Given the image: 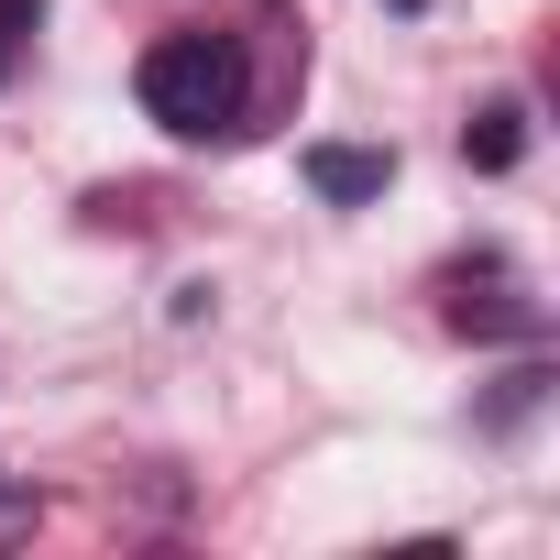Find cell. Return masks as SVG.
Wrapping results in <instances>:
<instances>
[{"label": "cell", "mask_w": 560, "mask_h": 560, "mask_svg": "<svg viewBox=\"0 0 560 560\" xmlns=\"http://www.w3.org/2000/svg\"><path fill=\"white\" fill-rule=\"evenodd\" d=\"M242 100H253V67H242L231 34H165V45H143V110L176 143L242 132Z\"/></svg>", "instance_id": "1"}, {"label": "cell", "mask_w": 560, "mask_h": 560, "mask_svg": "<svg viewBox=\"0 0 560 560\" xmlns=\"http://www.w3.org/2000/svg\"><path fill=\"white\" fill-rule=\"evenodd\" d=\"M308 187L330 209H363V198L396 187V154H374V143H308Z\"/></svg>", "instance_id": "2"}, {"label": "cell", "mask_w": 560, "mask_h": 560, "mask_svg": "<svg viewBox=\"0 0 560 560\" xmlns=\"http://www.w3.org/2000/svg\"><path fill=\"white\" fill-rule=\"evenodd\" d=\"M462 154H472L483 176H505V165L527 154V110H516V100H483V110L462 121Z\"/></svg>", "instance_id": "3"}, {"label": "cell", "mask_w": 560, "mask_h": 560, "mask_svg": "<svg viewBox=\"0 0 560 560\" xmlns=\"http://www.w3.org/2000/svg\"><path fill=\"white\" fill-rule=\"evenodd\" d=\"M451 319H462V330H527V308H516L505 287H483V298L462 287V308H451Z\"/></svg>", "instance_id": "4"}, {"label": "cell", "mask_w": 560, "mask_h": 560, "mask_svg": "<svg viewBox=\"0 0 560 560\" xmlns=\"http://www.w3.org/2000/svg\"><path fill=\"white\" fill-rule=\"evenodd\" d=\"M34 12H45V0H0V78H12V56H23V34H34Z\"/></svg>", "instance_id": "5"}, {"label": "cell", "mask_w": 560, "mask_h": 560, "mask_svg": "<svg viewBox=\"0 0 560 560\" xmlns=\"http://www.w3.org/2000/svg\"><path fill=\"white\" fill-rule=\"evenodd\" d=\"M385 12H429V0H385Z\"/></svg>", "instance_id": "6"}]
</instances>
